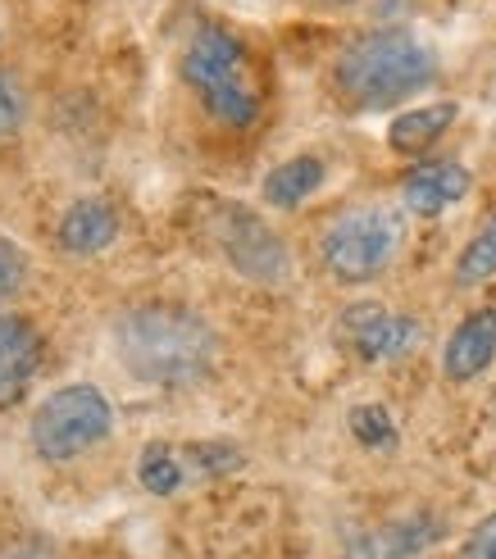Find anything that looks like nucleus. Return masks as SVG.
I'll return each mask as SVG.
<instances>
[{"label":"nucleus","mask_w":496,"mask_h":559,"mask_svg":"<svg viewBox=\"0 0 496 559\" xmlns=\"http://www.w3.org/2000/svg\"><path fill=\"white\" fill-rule=\"evenodd\" d=\"M464 559H496V514L474 527L470 546H464Z\"/></svg>","instance_id":"nucleus-21"},{"label":"nucleus","mask_w":496,"mask_h":559,"mask_svg":"<svg viewBox=\"0 0 496 559\" xmlns=\"http://www.w3.org/2000/svg\"><path fill=\"white\" fill-rule=\"evenodd\" d=\"M319 182H323V164L315 155H296L264 178V201L279 205V210H292V205L306 201V195H315Z\"/></svg>","instance_id":"nucleus-13"},{"label":"nucleus","mask_w":496,"mask_h":559,"mask_svg":"<svg viewBox=\"0 0 496 559\" xmlns=\"http://www.w3.org/2000/svg\"><path fill=\"white\" fill-rule=\"evenodd\" d=\"M351 432L361 445H369V451H392L397 445V428L382 405H355L351 409Z\"/></svg>","instance_id":"nucleus-16"},{"label":"nucleus","mask_w":496,"mask_h":559,"mask_svg":"<svg viewBox=\"0 0 496 559\" xmlns=\"http://www.w3.org/2000/svg\"><path fill=\"white\" fill-rule=\"evenodd\" d=\"M115 233H119V214L105 201H96V195L69 205L64 218H60V246L69 250V255H96V250H105L109 241H115Z\"/></svg>","instance_id":"nucleus-11"},{"label":"nucleus","mask_w":496,"mask_h":559,"mask_svg":"<svg viewBox=\"0 0 496 559\" xmlns=\"http://www.w3.org/2000/svg\"><path fill=\"white\" fill-rule=\"evenodd\" d=\"M219 241H224V255L233 260V269L256 277V283H283L287 277L283 241L273 237L251 210H241V205L224 210V233H219Z\"/></svg>","instance_id":"nucleus-6"},{"label":"nucleus","mask_w":496,"mask_h":559,"mask_svg":"<svg viewBox=\"0 0 496 559\" xmlns=\"http://www.w3.org/2000/svg\"><path fill=\"white\" fill-rule=\"evenodd\" d=\"M23 283V255H19V246L0 237V300L14 296Z\"/></svg>","instance_id":"nucleus-19"},{"label":"nucleus","mask_w":496,"mask_h":559,"mask_svg":"<svg viewBox=\"0 0 496 559\" xmlns=\"http://www.w3.org/2000/svg\"><path fill=\"white\" fill-rule=\"evenodd\" d=\"M401 246V218L382 205L346 210L342 218L328 223L323 233V264L342 283H369L388 269V260Z\"/></svg>","instance_id":"nucleus-4"},{"label":"nucleus","mask_w":496,"mask_h":559,"mask_svg":"<svg viewBox=\"0 0 496 559\" xmlns=\"http://www.w3.org/2000/svg\"><path fill=\"white\" fill-rule=\"evenodd\" d=\"M109 424H115V409L101 396L96 386L78 382V386H64L37 409L33 418V445L46 455V460H73L78 451L96 445Z\"/></svg>","instance_id":"nucleus-5"},{"label":"nucleus","mask_w":496,"mask_h":559,"mask_svg":"<svg viewBox=\"0 0 496 559\" xmlns=\"http://www.w3.org/2000/svg\"><path fill=\"white\" fill-rule=\"evenodd\" d=\"M346 332L365 359H401L424 337V328L410 314H392V310H382V305H355L346 314Z\"/></svg>","instance_id":"nucleus-7"},{"label":"nucleus","mask_w":496,"mask_h":559,"mask_svg":"<svg viewBox=\"0 0 496 559\" xmlns=\"http://www.w3.org/2000/svg\"><path fill=\"white\" fill-rule=\"evenodd\" d=\"M137 478H142V487L151 496H174L182 483H187V464L182 455L174 451V445H146L142 451V464H137Z\"/></svg>","instance_id":"nucleus-14"},{"label":"nucleus","mask_w":496,"mask_h":559,"mask_svg":"<svg viewBox=\"0 0 496 559\" xmlns=\"http://www.w3.org/2000/svg\"><path fill=\"white\" fill-rule=\"evenodd\" d=\"M187 82L201 92L205 109L228 123V128H251L260 115V96L246 78V55L237 46V37H228L224 27H201L187 46V60H182Z\"/></svg>","instance_id":"nucleus-3"},{"label":"nucleus","mask_w":496,"mask_h":559,"mask_svg":"<svg viewBox=\"0 0 496 559\" xmlns=\"http://www.w3.org/2000/svg\"><path fill=\"white\" fill-rule=\"evenodd\" d=\"M115 350L142 382L187 386L210 373L214 332L174 305H142L115 323Z\"/></svg>","instance_id":"nucleus-1"},{"label":"nucleus","mask_w":496,"mask_h":559,"mask_svg":"<svg viewBox=\"0 0 496 559\" xmlns=\"http://www.w3.org/2000/svg\"><path fill=\"white\" fill-rule=\"evenodd\" d=\"M496 273V214L483 223V233L464 246V255L456 264V283L460 287H479Z\"/></svg>","instance_id":"nucleus-15"},{"label":"nucleus","mask_w":496,"mask_h":559,"mask_svg":"<svg viewBox=\"0 0 496 559\" xmlns=\"http://www.w3.org/2000/svg\"><path fill=\"white\" fill-rule=\"evenodd\" d=\"M433 537H437V527H424V533H415V527H392V533H388V555L401 559V555H410V550L428 546Z\"/></svg>","instance_id":"nucleus-20"},{"label":"nucleus","mask_w":496,"mask_h":559,"mask_svg":"<svg viewBox=\"0 0 496 559\" xmlns=\"http://www.w3.org/2000/svg\"><path fill=\"white\" fill-rule=\"evenodd\" d=\"M0 559H55L46 542H33V537H23V542H10V546H0Z\"/></svg>","instance_id":"nucleus-22"},{"label":"nucleus","mask_w":496,"mask_h":559,"mask_svg":"<svg viewBox=\"0 0 496 559\" xmlns=\"http://www.w3.org/2000/svg\"><path fill=\"white\" fill-rule=\"evenodd\" d=\"M19 119H23V87L10 73H0V132H14Z\"/></svg>","instance_id":"nucleus-18"},{"label":"nucleus","mask_w":496,"mask_h":559,"mask_svg":"<svg viewBox=\"0 0 496 559\" xmlns=\"http://www.w3.org/2000/svg\"><path fill=\"white\" fill-rule=\"evenodd\" d=\"M492 359H496V310H479L451 332L442 369L456 382H470L492 365Z\"/></svg>","instance_id":"nucleus-9"},{"label":"nucleus","mask_w":496,"mask_h":559,"mask_svg":"<svg viewBox=\"0 0 496 559\" xmlns=\"http://www.w3.org/2000/svg\"><path fill=\"white\" fill-rule=\"evenodd\" d=\"M182 464H187V478H191V473H197V478H210V473H228V468H237L241 455L233 451V445H187Z\"/></svg>","instance_id":"nucleus-17"},{"label":"nucleus","mask_w":496,"mask_h":559,"mask_svg":"<svg viewBox=\"0 0 496 559\" xmlns=\"http://www.w3.org/2000/svg\"><path fill=\"white\" fill-rule=\"evenodd\" d=\"M42 359V337L23 319L0 314V401H14L37 373Z\"/></svg>","instance_id":"nucleus-10"},{"label":"nucleus","mask_w":496,"mask_h":559,"mask_svg":"<svg viewBox=\"0 0 496 559\" xmlns=\"http://www.w3.org/2000/svg\"><path fill=\"white\" fill-rule=\"evenodd\" d=\"M456 119V105H424V109H410V115H401L392 128H388V142L392 151L401 155H420L428 151L437 136H442Z\"/></svg>","instance_id":"nucleus-12"},{"label":"nucleus","mask_w":496,"mask_h":559,"mask_svg":"<svg viewBox=\"0 0 496 559\" xmlns=\"http://www.w3.org/2000/svg\"><path fill=\"white\" fill-rule=\"evenodd\" d=\"M460 195H470V174H464V164L456 159H428L420 169H410L405 182H401V201L410 214H442L447 205H456Z\"/></svg>","instance_id":"nucleus-8"},{"label":"nucleus","mask_w":496,"mask_h":559,"mask_svg":"<svg viewBox=\"0 0 496 559\" xmlns=\"http://www.w3.org/2000/svg\"><path fill=\"white\" fill-rule=\"evenodd\" d=\"M433 78H437L433 50L420 37L401 33V27L361 37L338 60V87L365 109H388L410 92L428 87Z\"/></svg>","instance_id":"nucleus-2"}]
</instances>
